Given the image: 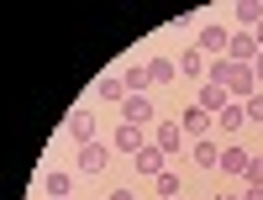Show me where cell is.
Masks as SVG:
<instances>
[{
  "label": "cell",
  "mask_w": 263,
  "mask_h": 200,
  "mask_svg": "<svg viewBox=\"0 0 263 200\" xmlns=\"http://www.w3.org/2000/svg\"><path fill=\"white\" fill-rule=\"evenodd\" d=\"M153 148H158L163 158L184 153V126H179V121H153Z\"/></svg>",
  "instance_id": "1"
},
{
  "label": "cell",
  "mask_w": 263,
  "mask_h": 200,
  "mask_svg": "<svg viewBox=\"0 0 263 200\" xmlns=\"http://www.w3.org/2000/svg\"><path fill=\"white\" fill-rule=\"evenodd\" d=\"M195 48H200L205 58H227V48H232V32H227V27H200Z\"/></svg>",
  "instance_id": "2"
},
{
  "label": "cell",
  "mask_w": 263,
  "mask_h": 200,
  "mask_svg": "<svg viewBox=\"0 0 263 200\" xmlns=\"http://www.w3.org/2000/svg\"><path fill=\"white\" fill-rule=\"evenodd\" d=\"M63 126H69V137L84 148V142H95V116H90V111H84V105H74L69 111V121H63Z\"/></svg>",
  "instance_id": "3"
},
{
  "label": "cell",
  "mask_w": 263,
  "mask_h": 200,
  "mask_svg": "<svg viewBox=\"0 0 263 200\" xmlns=\"http://www.w3.org/2000/svg\"><path fill=\"white\" fill-rule=\"evenodd\" d=\"M111 148H116V153H132V158H137V153L147 148V132H142V126H126V121H121V126H116V137H111Z\"/></svg>",
  "instance_id": "4"
},
{
  "label": "cell",
  "mask_w": 263,
  "mask_h": 200,
  "mask_svg": "<svg viewBox=\"0 0 263 200\" xmlns=\"http://www.w3.org/2000/svg\"><path fill=\"white\" fill-rule=\"evenodd\" d=\"M121 116H126V126H153V100L147 95H126L121 100Z\"/></svg>",
  "instance_id": "5"
},
{
  "label": "cell",
  "mask_w": 263,
  "mask_h": 200,
  "mask_svg": "<svg viewBox=\"0 0 263 200\" xmlns=\"http://www.w3.org/2000/svg\"><path fill=\"white\" fill-rule=\"evenodd\" d=\"M258 53H263V48H258V37H253V32H232V48H227L232 63H253Z\"/></svg>",
  "instance_id": "6"
},
{
  "label": "cell",
  "mask_w": 263,
  "mask_h": 200,
  "mask_svg": "<svg viewBox=\"0 0 263 200\" xmlns=\"http://www.w3.org/2000/svg\"><path fill=\"white\" fill-rule=\"evenodd\" d=\"M195 105H200L205 116H221V111L232 105V95H227V90H216V84H200V95H195Z\"/></svg>",
  "instance_id": "7"
},
{
  "label": "cell",
  "mask_w": 263,
  "mask_h": 200,
  "mask_svg": "<svg viewBox=\"0 0 263 200\" xmlns=\"http://www.w3.org/2000/svg\"><path fill=\"white\" fill-rule=\"evenodd\" d=\"M221 174H242L248 179V169H253V153L248 148H221V163H216Z\"/></svg>",
  "instance_id": "8"
},
{
  "label": "cell",
  "mask_w": 263,
  "mask_h": 200,
  "mask_svg": "<svg viewBox=\"0 0 263 200\" xmlns=\"http://www.w3.org/2000/svg\"><path fill=\"white\" fill-rule=\"evenodd\" d=\"M105 158H111V153H105L100 142H84V148H79V174H90V179H95V174L105 169Z\"/></svg>",
  "instance_id": "9"
},
{
  "label": "cell",
  "mask_w": 263,
  "mask_h": 200,
  "mask_svg": "<svg viewBox=\"0 0 263 200\" xmlns=\"http://www.w3.org/2000/svg\"><path fill=\"white\" fill-rule=\"evenodd\" d=\"M190 163H195V169H216V163H221V148H216L211 137L190 142Z\"/></svg>",
  "instance_id": "10"
},
{
  "label": "cell",
  "mask_w": 263,
  "mask_h": 200,
  "mask_svg": "<svg viewBox=\"0 0 263 200\" xmlns=\"http://www.w3.org/2000/svg\"><path fill=\"white\" fill-rule=\"evenodd\" d=\"M237 32H253L258 27V21H263V0H237Z\"/></svg>",
  "instance_id": "11"
},
{
  "label": "cell",
  "mask_w": 263,
  "mask_h": 200,
  "mask_svg": "<svg viewBox=\"0 0 263 200\" xmlns=\"http://www.w3.org/2000/svg\"><path fill=\"white\" fill-rule=\"evenodd\" d=\"M179 126L190 132V137H195V142H200V137H205V132H211V116H205V111H200V105H190V111H184V116H179Z\"/></svg>",
  "instance_id": "12"
},
{
  "label": "cell",
  "mask_w": 263,
  "mask_h": 200,
  "mask_svg": "<svg viewBox=\"0 0 263 200\" xmlns=\"http://www.w3.org/2000/svg\"><path fill=\"white\" fill-rule=\"evenodd\" d=\"M179 74H184V79H205V53H200V48H184V53H179Z\"/></svg>",
  "instance_id": "13"
},
{
  "label": "cell",
  "mask_w": 263,
  "mask_h": 200,
  "mask_svg": "<svg viewBox=\"0 0 263 200\" xmlns=\"http://www.w3.org/2000/svg\"><path fill=\"white\" fill-rule=\"evenodd\" d=\"M174 74H179V63H174V58H153V63H147V79H153V84H174Z\"/></svg>",
  "instance_id": "14"
},
{
  "label": "cell",
  "mask_w": 263,
  "mask_h": 200,
  "mask_svg": "<svg viewBox=\"0 0 263 200\" xmlns=\"http://www.w3.org/2000/svg\"><path fill=\"white\" fill-rule=\"evenodd\" d=\"M121 84H126V95H142L147 84H153V79H147V63H132V69L121 74Z\"/></svg>",
  "instance_id": "15"
},
{
  "label": "cell",
  "mask_w": 263,
  "mask_h": 200,
  "mask_svg": "<svg viewBox=\"0 0 263 200\" xmlns=\"http://www.w3.org/2000/svg\"><path fill=\"white\" fill-rule=\"evenodd\" d=\"M163 163H168V158H163V153L153 148V142H147V148L137 153V169H142V174H153V179H158V174H163Z\"/></svg>",
  "instance_id": "16"
},
{
  "label": "cell",
  "mask_w": 263,
  "mask_h": 200,
  "mask_svg": "<svg viewBox=\"0 0 263 200\" xmlns=\"http://www.w3.org/2000/svg\"><path fill=\"white\" fill-rule=\"evenodd\" d=\"M95 95H100V100H126V84H121V74H105V79L95 84Z\"/></svg>",
  "instance_id": "17"
},
{
  "label": "cell",
  "mask_w": 263,
  "mask_h": 200,
  "mask_svg": "<svg viewBox=\"0 0 263 200\" xmlns=\"http://www.w3.org/2000/svg\"><path fill=\"white\" fill-rule=\"evenodd\" d=\"M42 190H48L53 200H63V195L74 190V179H69V174H42Z\"/></svg>",
  "instance_id": "18"
},
{
  "label": "cell",
  "mask_w": 263,
  "mask_h": 200,
  "mask_svg": "<svg viewBox=\"0 0 263 200\" xmlns=\"http://www.w3.org/2000/svg\"><path fill=\"white\" fill-rule=\"evenodd\" d=\"M242 126H248V111H242V105L232 100V105L221 111V132H242Z\"/></svg>",
  "instance_id": "19"
},
{
  "label": "cell",
  "mask_w": 263,
  "mask_h": 200,
  "mask_svg": "<svg viewBox=\"0 0 263 200\" xmlns=\"http://www.w3.org/2000/svg\"><path fill=\"white\" fill-rule=\"evenodd\" d=\"M153 190H158L163 200H179V174H168V169H163L158 179H153Z\"/></svg>",
  "instance_id": "20"
},
{
  "label": "cell",
  "mask_w": 263,
  "mask_h": 200,
  "mask_svg": "<svg viewBox=\"0 0 263 200\" xmlns=\"http://www.w3.org/2000/svg\"><path fill=\"white\" fill-rule=\"evenodd\" d=\"M242 111H248V121H258V126H263V90H258L253 100H242Z\"/></svg>",
  "instance_id": "21"
},
{
  "label": "cell",
  "mask_w": 263,
  "mask_h": 200,
  "mask_svg": "<svg viewBox=\"0 0 263 200\" xmlns=\"http://www.w3.org/2000/svg\"><path fill=\"white\" fill-rule=\"evenodd\" d=\"M248 179H253V185H263V153L253 158V169H248Z\"/></svg>",
  "instance_id": "22"
},
{
  "label": "cell",
  "mask_w": 263,
  "mask_h": 200,
  "mask_svg": "<svg viewBox=\"0 0 263 200\" xmlns=\"http://www.w3.org/2000/svg\"><path fill=\"white\" fill-rule=\"evenodd\" d=\"M242 200H263V185H253V179H248V190H242Z\"/></svg>",
  "instance_id": "23"
},
{
  "label": "cell",
  "mask_w": 263,
  "mask_h": 200,
  "mask_svg": "<svg viewBox=\"0 0 263 200\" xmlns=\"http://www.w3.org/2000/svg\"><path fill=\"white\" fill-rule=\"evenodd\" d=\"M253 79H258V90H263V53L253 58Z\"/></svg>",
  "instance_id": "24"
},
{
  "label": "cell",
  "mask_w": 263,
  "mask_h": 200,
  "mask_svg": "<svg viewBox=\"0 0 263 200\" xmlns=\"http://www.w3.org/2000/svg\"><path fill=\"white\" fill-rule=\"evenodd\" d=\"M111 200H137V190H111Z\"/></svg>",
  "instance_id": "25"
},
{
  "label": "cell",
  "mask_w": 263,
  "mask_h": 200,
  "mask_svg": "<svg viewBox=\"0 0 263 200\" xmlns=\"http://www.w3.org/2000/svg\"><path fill=\"white\" fill-rule=\"evenodd\" d=\"M253 37H258V48H263V21H258V27H253Z\"/></svg>",
  "instance_id": "26"
},
{
  "label": "cell",
  "mask_w": 263,
  "mask_h": 200,
  "mask_svg": "<svg viewBox=\"0 0 263 200\" xmlns=\"http://www.w3.org/2000/svg\"><path fill=\"white\" fill-rule=\"evenodd\" d=\"M216 200H242V195H216Z\"/></svg>",
  "instance_id": "27"
},
{
  "label": "cell",
  "mask_w": 263,
  "mask_h": 200,
  "mask_svg": "<svg viewBox=\"0 0 263 200\" xmlns=\"http://www.w3.org/2000/svg\"><path fill=\"white\" fill-rule=\"evenodd\" d=\"M63 200H69V195H63Z\"/></svg>",
  "instance_id": "28"
},
{
  "label": "cell",
  "mask_w": 263,
  "mask_h": 200,
  "mask_svg": "<svg viewBox=\"0 0 263 200\" xmlns=\"http://www.w3.org/2000/svg\"><path fill=\"white\" fill-rule=\"evenodd\" d=\"M179 200H184V195H179Z\"/></svg>",
  "instance_id": "29"
}]
</instances>
